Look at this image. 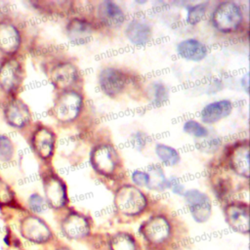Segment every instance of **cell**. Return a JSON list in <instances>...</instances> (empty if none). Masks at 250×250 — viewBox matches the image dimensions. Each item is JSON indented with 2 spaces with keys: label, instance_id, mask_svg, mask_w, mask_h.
I'll use <instances>...</instances> for the list:
<instances>
[{
  "label": "cell",
  "instance_id": "25",
  "mask_svg": "<svg viewBox=\"0 0 250 250\" xmlns=\"http://www.w3.org/2000/svg\"><path fill=\"white\" fill-rule=\"evenodd\" d=\"M150 102L156 105L165 103L169 98L168 88L161 82H152L148 88Z\"/></svg>",
  "mask_w": 250,
  "mask_h": 250
},
{
  "label": "cell",
  "instance_id": "37",
  "mask_svg": "<svg viewBox=\"0 0 250 250\" xmlns=\"http://www.w3.org/2000/svg\"><path fill=\"white\" fill-rule=\"evenodd\" d=\"M61 250H69V249H61Z\"/></svg>",
  "mask_w": 250,
  "mask_h": 250
},
{
  "label": "cell",
  "instance_id": "9",
  "mask_svg": "<svg viewBox=\"0 0 250 250\" xmlns=\"http://www.w3.org/2000/svg\"><path fill=\"white\" fill-rule=\"evenodd\" d=\"M226 221L229 226L239 232L248 233L249 230V213L248 207L239 203H232L226 207Z\"/></svg>",
  "mask_w": 250,
  "mask_h": 250
},
{
  "label": "cell",
  "instance_id": "18",
  "mask_svg": "<svg viewBox=\"0 0 250 250\" xmlns=\"http://www.w3.org/2000/svg\"><path fill=\"white\" fill-rule=\"evenodd\" d=\"M78 73L75 66L69 62H62L55 66L51 77L54 85L61 89H66L77 79Z\"/></svg>",
  "mask_w": 250,
  "mask_h": 250
},
{
  "label": "cell",
  "instance_id": "32",
  "mask_svg": "<svg viewBox=\"0 0 250 250\" xmlns=\"http://www.w3.org/2000/svg\"><path fill=\"white\" fill-rule=\"evenodd\" d=\"M28 205H29V208L35 213H42L46 207L43 197L38 193H33L29 196Z\"/></svg>",
  "mask_w": 250,
  "mask_h": 250
},
{
  "label": "cell",
  "instance_id": "30",
  "mask_svg": "<svg viewBox=\"0 0 250 250\" xmlns=\"http://www.w3.org/2000/svg\"><path fill=\"white\" fill-rule=\"evenodd\" d=\"M147 143H148V136L145 132L137 131L132 133L130 136V144L132 147L136 150L144 149Z\"/></svg>",
  "mask_w": 250,
  "mask_h": 250
},
{
  "label": "cell",
  "instance_id": "35",
  "mask_svg": "<svg viewBox=\"0 0 250 250\" xmlns=\"http://www.w3.org/2000/svg\"><path fill=\"white\" fill-rule=\"evenodd\" d=\"M12 192L9 189V188L0 180V202L1 203H7L12 200Z\"/></svg>",
  "mask_w": 250,
  "mask_h": 250
},
{
  "label": "cell",
  "instance_id": "7",
  "mask_svg": "<svg viewBox=\"0 0 250 250\" xmlns=\"http://www.w3.org/2000/svg\"><path fill=\"white\" fill-rule=\"evenodd\" d=\"M125 84V74L115 67H105L99 73L100 88L107 96H116L124 89Z\"/></svg>",
  "mask_w": 250,
  "mask_h": 250
},
{
  "label": "cell",
  "instance_id": "22",
  "mask_svg": "<svg viewBox=\"0 0 250 250\" xmlns=\"http://www.w3.org/2000/svg\"><path fill=\"white\" fill-rule=\"evenodd\" d=\"M20 45V34L17 28L10 23H0V50L5 53H14Z\"/></svg>",
  "mask_w": 250,
  "mask_h": 250
},
{
  "label": "cell",
  "instance_id": "16",
  "mask_svg": "<svg viewBox=\"0 0 250 250\" xmlns=\"http://www.w3.org/2000/svg\"><path fill=\"white\" fill-rule=\"evenodd\" d=\"M229 165L239 176H249V145L247 142L234 146L229 155Z\"/></svg>",
  "mask_w": 250,
  "mask_h": 250
},
{
  "label": "cell",
  "instance_id": "34",
  "mask_svg": "<svg viewBox=\"0 0 250 250\" xmlns=\"http://www.w3.org/2000/svg\"><path fill=\"white\" fill-rule=\"evenodd\" d=\"M131 179H132V182L137 187H140V188L146 187L147 181H148V177H147L146 172L143 171V170H135V171H133V173L131 175Z\"/></svg>",
  "mask_w": 250,
  "mask_h": 250
},
{
  "label": "cell",
  "instance_id": "20",
  "mask_svg": "<svg viewBox=\"0 0 250 250\" xmlns=\"http://www.w3.org/2000/svg\"><path fill=\"white\" fill-rule=\"evenodd\" d=\"M5 116L14 127H23L30 118L28 107L21 101H12L6 106Z\"/></svg>",
  "mask_w": 250,
  "mask_h": 250
},
{
  "label": "cell",
  "instance_id": "14",
  "mask_svg": "<svg viewBox=\"0 0 250 250\" xmlns=\"http://www.w3.org/2000/svg\"><path fill=\"white\" fill-rule=\"evenodd\" d=\"M127 39L135 46H144L149 42L152 35L150 25L142 20H132L126 25Z\"/></svg>",
  "mask_w": 250,
  "mask_h": 250
},
{
  "label": "cell",
  "instance_id": "13",
  "mask_svg": "<svg viewBox=\"0 0 250 250\" xmlns=\"http://www.w3.org/2000/svg\"><path fill=\"white\" fill-rule=\"evenodd\" d=\"M98 17L104 25L109 27H118L125 21V14L120 6L108 0L99 4Z\"/></svg>",
  "mask_w": 250,
  "mask_h": 250
},
{
  "label": "cell",
  "instance_id": "19",
  "mask_svg": "<svg viewBox=\"0 0 250 250\" xmlns=\"http://www.w3.org/2000/svg\"><path fill=\"white\" fill-rule=\"evenodd\" d=\"M93 33L91 24L82 19H73L66 26V34L70 41L75 44H84L88 42Z\"/></svg>",
  "mask_w": 250,
  "mask_h": 250
},
{
  "label": "cell",
  "instance_id": "3",
  "mask_svg": "<svg viewBox=\"0 0 250 250\" xmlns=\"http://www.w3.org/2000/svg\"><path fill=\"white\" fill-rule=\"evenodd\" d=\"M192 219L197 223L206 222L212 213V204L208 195L199 189L190 188L183 194Z\"/></svg>",
  "mask_w": 250,
  "mask_h": 250
},
{
  "label": "cell",
  "instance_id": "2",
  "mask_svg": "<svg viewBox=\"0 0 250 250\" xmlns=\"http://www.w3.org/2000/svg\"><path fill=\"white\" fill-rule=\"evenodd\" d=\"M114 204L118 211L125 215L132 216L144 210L146 205V199L138 188L124 186L116 191Z\"/></svg>",
  "mask_w": 250,
  "mask_h": 250
},
{
  "label": "cell",
  "instance_id": "12",
  "mask_svg": "<svg viewBox=\"0 0 250 250\" xmlns=\"http://www.w3.org/2000/svg\"><path fill=\"white\" fill-rule=\"evenodd\" d=\"M43 185L48 203L54 208L62 207L66 201V191L63 183L56 176L50 175L44 179Z\"/></svg>",
  "mask_w": 250,
  "mask_h": 250
},
{
  "label": "cell",
  "instance_id": "17",
  "mask_svg": "<svg viewBox=\"0 0 250 250\" xmlns=\"http://www.w3.org/2000/svg\"><path fill=\"white\" fill-rule=\"evenodd\" d=\"M54 144L55 137L49 129L41 127L34 132L32 137V146L40 157H50L54 150Z\"/></svg>",
  "mask_w": 250,
  "mask_h": 250
},
{
  "label": "cell",
  "instance_id": "27",
  "mask_svg": "<svg viewBox=\"0 0 250 250\" xmlns=\"http://www.w3.org/2000/svg\"><path fill=\"white\" fill-rule=\"evenodd\" d=\"M183 129L188 135H189L193 138L204 139L207 136H209V131L206 128V126H204L200 122H198L196 120H193V119L187 120L184 123Z\"/></svg>",
  "mask_w": 250,
  "mask_h": 250
},
{
  "label": "cell",
  "instance_id": "28",
  "mask_svg": "<svg viewBox=\"0 0 250 250\" xmlns=\"http://www.w3.org/2000/svg\"><path fill=\"white\" fill-rule=\"evenodd\" d=\"M206 15V6L204 3H198L187 8V21L188 23L194 25L199 23Z\"/></svg>",
  "mask_w": 250,
  "mask_h": 250
},
{
  "label": "cell",
  "instance_id": "1",
  "mask_svg": "<svg viewBox=\"0 0 250 250\" xmlns=\"http://www.w3.org/2000/svg\"><path fill=\"white\" fill-rule=\"evenodd\" d=\"M243 16L234 2H223L217 6L212 14V23L215 28L224 33L235 31L241 24Z\"/></svg>",
  "mask_w": 250,
  "mask_h": 250
},
{
  "label": "cell",
  "instance_id": "31",
  "mask_svg": "<svg viewBox=\"0 0 250 250\" xmlns=\"http://www.w3.org/2000/svg\"><path fill=\"white\" fill-rule=\"evenodd\" d=\"M13 156V145L6 136H0V160L8 161Z\"/></svg>",
  "mask_w": 250,
  "mask_h": 250
},
{
  "label": "cell",
  "instance_id": "8",
  "mask_svg": "<svg viewBox=\"0 0 250 250\" xmlns=\"http://www.w3.org/2000/svg\"><path fill=\"white\" fill-rule=\"evenodd\" d=\"M22 235L30 241L42 243L47 241L51 236L48 226L37 217H27L21 225Z\"/></svg>",
  "mask_w": 250,
  "mask_h": 250
},
{
  "label": "cell",
  "instance_id": "24",
  "mask_svg": "<svg viewBox=\"0 0 250 250\" xmlns=\"http://www.w3.org/2000/svg\"><path fill=\"white\" fill-rule=\"evenodd\" d=\"M148 181L146 187L154 190H162L167 188V178L158 165H150L146 171Z\"/></svg>",
  "mask_w": 250,
  "mask_h": 250
},
{
  "label": "cell",
  "instance_id": "36",
  "mask_svg": "<svg viewBox=\"0 0 250 250\" xmlns=\"http://www.w3.org/2000/svg\"><path fill=\"white\" fill-rule=\"evenodd\" d=\"M240 85L244 89L245 93H248V88H249V78H248V73H245L241 79H240Z\"/></svg>",
  "mask_w": 250,
  "mask_h": 250
},
{
  "label": "cell",
  "instance_id": "10",
  "mask_svg": "<svg viewBox=\"0 0 250 250\" xmlns=\"http://www.w3.org/2000/svg\"><path fill=\"white\" fill-rule=\"evenodd\" d=\"M232 103L228 99H222L207 104L200 111L203 123L213 124L229 116L232 110Z\"/></svg>",
  "mask_w": 250,
  "mask_h": 250
},
{
  "label": "cell",
  "instance_id": "5",
  "mask_svg": "<svg viewBox=\"0 0 250 250\" xmlns=\"http://www.w3.org/2000/svg\"><path fill=\"white\" fill-rule=\"evenodd\" d=\"M91 163L93 168L100 174L110 175L117 165L116 152L110 146H99L91 154Z\"/></svg>",
  "mask_w": 250,
  "mask_h": 250
},
{
  "label": "cell",
  "instance_id": "23",
  "mask_svg": "<svg viewBox=\"0 0 250 250\" xmlns=\"http://www.w3.org/2000/svg\"><path fill=\"white\" fill-rule=\"evenodd\" d=\"M155 154L165 166H175L180 161V153L176 148L164 144L155 146Z\"/></svg>",
  "mask_w": 250,
  "mask_h": 250
},
{
  "label": "cell",
  "instance_id": "15",
  "mask_svg": "<svg viewBox=\"0 0 250 250\" xmlns=\"http://www.w3.org/2000/svg\"><path fill=\"white\" fill-rule=\"evenodd\" d=\"M62 231L69 238H82L89 232V223L88 220L77 213L69 214L62 225Z\"/></svg>",
  "mask_w": 250,
  "mask_h": 250
},
{
  "label": "cell",
  "instance_id": "4",
  "mask_svg": "<svg viewBox=\"0 0 250 250\" xmlns=\"http://www.w3.org/2000/svg\"><path fill=\"white\" fill-rule=\"evenodd\" d=\"M82 99L80 95L73 91H67L62 94L56 101L54 114L62 122L71 121L79 114Z\"/></svg>",
  "mask_w": 250,
  "mask_h": 250
},
{
  "label": "cell",
  "instance_id": "6",
  "mask_svg": "<svg viewBox=\"0 0 250 250\" xmlns=\"http://www.w3.org/2000/svg\"><path fill=\"white\" fill-rule=\"evenodd\" d=\"M145 238L154 244L164 242L170 235V224L161 216H156L145 222L140 229Z\"/></svg>",
  "mask_w": 250,
  "mask_h": 250
},
{
  "label": "cell",
  "instance_id": "33",
  "mask_svg": "<svg viewBox=\"0 0 250 250\" xmlns=\"http://www.w3.org/2000/svg\"><path fill=\"white\" fill-rule=\"evenodd\" d=\"M167 188H169L171 191L176 195H183L186 191L185 186L182 181L175 176L167 179Z\"/></svg>",
  "mask_w": 250,
  "mask_h": 250
},
{
  "label": "cell",
  "instance_id": "21",
  "mask_svg": "<svg viewBox=\"0 0 250 250\" xmlns=\"http://www.w3.org/2000/svg\"><path fill=\"white\" fill-rule=\"evenodd\" d=\"M21 70L17 62L9 61L0 67V86L6 91H13L20 83Z\"/></svg>",
  "mask_w": 250,
  "mask_h": 250
},
{
  "label": "cell",
  "instance_id": "29",
  "mask_svg": "<svg viewBox=\"0 0 250 250\" xmlns=\"http://www.w3.org/2000/svg\"><path fill=\"white\" fill-rule=\"evenodd\" d=\"M221 146V140L218 137H209L202 139V141L198 144V148L204 152L212 153L215 152L219 146Z\"/></svg>",
  "mask_w": 250,
  "mask_h": 250
},
{
  "label": "cell",
  "instance_id": "26",
  "mask_svg": "<svg viewBox=\"0 0 250 250\" xmlns=\"http://www.w3.org/2000/svg\"><path fill=\"white\" fill-rule=\"evenodd\" d=\"M111 250H137L134 238L128 233H116L110 239Z\"/></svg>",
  "mask_w": 250,
  "mask_h": 250
},
{
  "label": "cell",
  "instance_id": "11",
  "mask_svg": "<svg viewBox=\"0 0 250 250\" xmlns=\"http://www.w3.org/2000/svg\"><path fill=\"white\" fill-rule=\"evenodd\" d=\"M176 51L184 60L194 62L204 60L208 53L206 45L195 38H187L180 41L177 44Z\"/></svg>",
  "mask_w": 250,
  "mask_h": 250
}]
</instances>
